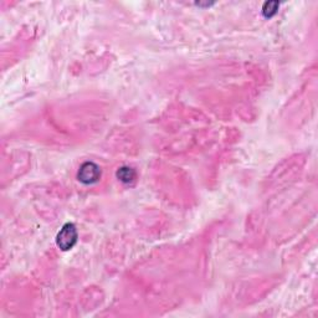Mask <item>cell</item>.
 <instances>
[{"instance_id":"obj_1","label":"cell","mask_w":318,"mask_h":318,"mask_svg":"<svg viewBox=\"0 0 318 318\" xmlns=\"http://www.w3.org/2000/svg\"><path fill=\"white\" fill-rule=\"evenodd\" d=\"M77 242V230L76 226L71 223H67L61 228L56 236V243L62 251L71 250Z\"/></svg>"},{"instance_id":"obj_4","label":"cell","mask_w":318,"mask_h":318,"mask_svg":"<svg viewBox=\"0 0 318 318\" xmlns=\"http://www.w3.org/2000/svg\"><path fill=\"white\" fill-rule=\"evenodd\" d=\"M279 3L277 2H266L262 7V14L266 18H271L279 10Z\"/></svg>"},{"instance_id":"obj_2","label":"cell","mask_w":318,"mask_h":318,"mask_svg":"<svg viewBox=\"0 0 318 318\" xmlns=\"http://www.w3.org/2000/svg\"><path fill=\"white\" fill-rule=\"evenodd\" d=\"M77 177H79L80 182L84 183V184H93V183L99 182V179L101 178V169H100L96 163L85 162L80 167Z\"/></svg>"},{"instance_id":"obj_3","label":"cell","mask_w":318,"mask_h":318,"mask_svg":"<svg viewBox=\"0 0 318 318\" xmlns=\"http://www.w3.org/2000/svg\"><path fill=\"white\" fill-rule=\"evenodd\" d=\"M117 178L123 183H132L136 179V172L130 167H121L117 170Z\"/></svg>"}]
</instances>
